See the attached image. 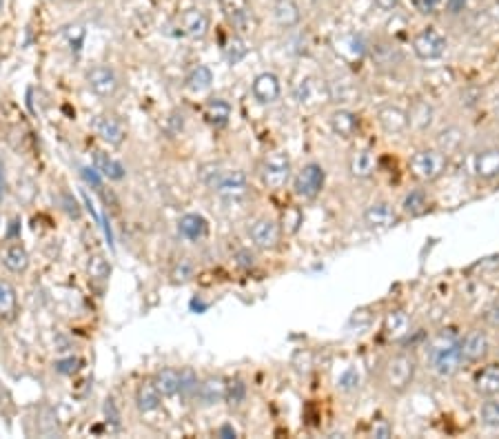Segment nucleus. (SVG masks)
I'll list each match as a JSON object with an SVG mask.
<instances>
[{
  "instance_id": "6e6d98bb",
  "label": "nucleus",
  "mask_w": 499,
  "mask_h": 439,
  "mask_svg": "<svg viewBox=\"0 0 499 439\" xmlns=\"http://www.w3.org/2000/svg\"><path fill=\"white\" fill-rule=\"evenodd\" d=\"M399 5V0H375V7L382 11H393Z\"/></svg>"
},
{
  "instance_id": "dca6fc26",
  "label": "nucleus",
  "mask_w": 499,
  "mask_h": 439,
  "mask_svg": "<svg viewBox=\"0 0 499 439\" xmlns=\"http://www.w3.org/2000/svg\"><path fill=\"white\" fill-rule=\"evenodd\" d=\"M93 131L100 140H105L111 147H120L127 138V131H125L122 122L113 115H96Z\"/></svg>"
},
{
  "instance_id": "de8ad7c7",
  "label": "nucleus",
  "mask_w": 499,
  "mask_h": 439,
  "mask_svg": "<svg viewBox=\"0 0 499 439\" xmlns=\"http://www.w3.org/2000/svg\"><path fill=\"white\" fill-rule=\"evenodd\" d=\"M182 129H185V115L182 113H171L166 118V131H169L171 136H178Z\"/></svg>"
},
{
  "instance_id": "8fccbe9b",
  "label": "nucleus",
  "mask_w": 499,
  "mask_h": 439,
  "mask_svg": "<svg viewBox=\"0 0 499 439\" xmlns=\"http://www.w3.org/2000/svg\"><path fill=\"white\" fill-rule=\"evenodd\" d=\"M371 433H373V437L386 439V437L393 435V428H391V424H389L386 419H377L375 424H373V428H371Z\"/></svg>"
},
{
  "instance_id": "f8f14e48",
  "label": "nucleus",
  "mask_w": 499,
  "mask_h": 439,
  "mask_svg": "<svg viewBox=\"0 0 499 439\" xmlns=\"http://www.w3.org/2000/svg\"><path fill=\"white\" fill-rule=\"evenodd\" d=\"M248 238H251V242L258 249H264V251L275 249L280 242V224L271 217H260L251 224V229H248Z\"/></svg>"
},
{
  "instance_id": "0eeeda50",
  "label": "nucleus",
  "mask_w": 499,
  "mask_h": 439,
  "mask_svg": "<svg viewBox=\"0 0 499 439\" xmlns=\"http://www.w3.org/2000/svg\"><path fill=\"white\" fill-rule=\"evenodd\" d=\"M85 80H87V87L96 96H100V98H111V96L118 93V89H120L118 74H115L111 67H107V64L91 67V69L87 72V76H85Z\"/></svg>"
},
{
  "instance_id": "f257e3e1",
  "label": "nucleus",
  "mask_w": 499,
  "mask_h": 439,
  "mask_svg": "<svg viewBox=\"0 0 499 439\" xmlns=\"http://www.w3.org/2000/svg\"><path fill=\"white\" fill-rule=\"evenodd\" d=\"M459 340L461 337L455 331L444 329V331H437L424 344L426 364H428V368L432 370V373H437L440 377H453L457 370L464 366Z\"/></svg>"
},
{
  "instance_id": "a211bd4d",
  "label": "nucleus",
  "mask_w": 499,
  "mask_h": 439,
  "mask_svg": "<svg viewBox=\"0 0 499 439\" xmlns=\"http://www.w3.org/2000/svg\"><path fill=\"white\" fill-rule=\"evenodd\" d=\"M375 169H377V156L371 147H360L348 158V171L357 180L371 178L375 173Z\"/></svg>"
},
{
  "instance_id": "79ce46f5",
  "label": "nucleus",
  "mask_w": 499,
  "mask_h": 439,
  "mask_svg": "<svg viewBox=\"0 0 499 439\" xmlns=\"http://www.w3.org/2000/svg\"><path fill=\"white\" fill-rule=\"evenodd\" d=\"M338 388L344 393H351V391H357L360 388V373L357 368H346L344 373L340 375L338 380Z\"/></svg>"
},
{
  "instance_id": "c9c22d12",
  "label": "nucleus",
  "mask_w": 499,
  "mask_h": 439,
  "mask_svg": "<svg viewBox=\"0 0 499 439\" xmlns=\"http://www.w3.org/2000/svg\"><path fill=\"white\" fill-rule=\"evenodd\" d=\"M87 273H89L91 282L103 284L111 275V264H109V260L103 256V253H96V256H91L89 262H87Z\"/></svg>"
},
{
  "instance_id": "72a5a7b5",
  "label": "nucleus",
  "mask_w": 499,
  "mask_h": 439,
  "mask_svg": "<svg viewBox=\"0 0 499 439\" xmlns=\"http://www.w3.org/2000/svg\"><path fill=\"white\" fill-rule=\"evenodd\" d=\"M185 84H187V89L193 91V93L207 91L213 84V72L209 69L207 64H197V67H193V69L187 74Z\"/></svg>"
},
{
  "instance_id": "1a4fd4ad",
  "label": "nucleus",
  "mask_w": 499,
  "mask_h": 439,
  "mask_svg": "<svg viewBox=\"0 0 499 439\" xmlns=\"http://www.w3.org/2000/svg\"><path fill=\"white\" fill-rule=\"evenodd\" d=\"M364 224L371 231H386L397 224V211L389 200H373L364 209Z\"/></svg>"
},
{
  "instance_id": "a18cd8bd",
  "label": "nucleus",
  "mask_w": 499,
  "mask_h": 439,
  "mask_svg": "<svg viewBox=\"0 0 499 439\" xmlns=\"http://www.w3.org/2000/svg\"><path fill=\"white\" fill-rule=\"evenodd\" d=\"M56 370L60 375H74V373H78V368L82 366V360H78V358H64V360H58L56 364Z\"/></svg>"
},
{
  "instance_id": "393cba45",
  "label": "nucleus",
  "mask_w": 499,
  "mask_h": 439,
  "mask_svg": "<svg viewBox=\"0 0 499 439\" xmlns=\"http://www.w3.org/2000/svg\"><path fill=\"white\" fill-rule=\"evenodd\" d=\"M326 87H328V103H338V105L355 103L357 87L351 78H333L326 82Z\"/></svg>"
},
{
  "instance_id": "6e6552de",
  "label": "nucleus",
  "mask_w": 499,
  "mask_h": 439,
  "mask_svg": "<svg viewBox=\"0 0 499 439\" xmlns=\"http://www.w3.org/2000/svg\"><path fill=\"white\" fill-rule=\"evenodd\" d=\"M459 346L464 364H479L491 353V337L484 329H471L459 340Z\"/></svg>"
},
{
  "instance_id": "ddd939ff",
  "label": "nucleus",
  "mask_w": 499,
  "mask_h": 439,
  "mask_svg": "<svg viewBox=\"0 0 499 439\" xmlns=\"http://www.w3.org/2000/svg\"><path fill=\"white\" fill-rule=\"evenodd\" d=\"M295 100H297L299 105H304V107L328 103V87H326V82L320 80V78H313V76L304 78L295 87Z\"/></svg>"
},
{
  "instance_id": "a878e982",
  "label": "nucleus",
  "mask_w": 499,
  "mask_h": 439,
  "mask_svg": "<svg viewBox=\"0 0 499 439\" xmlns=\"http://www.w3.org/2000/svg\"><path fill=\"white\" fill-rule=\"evenodd\" d=\"M182 29L191 38H205L209 31V16L202 9H187L182 13Z\"/></svg>"
},
{
  "instance_id": "aec40b11",
  "label": "nucleus",
  "mask_w": 499,
  "mask_h": 439,
  "mask_svg": "<svg viewBox=\"0 0 499 439\" xmlns=\"http://www.w3.org/2000/svg\"><path fill=\"white\" fill-rule=\"evenodd\" d=\"M226 386L229 382L220 375H209L207 380L200 382V388H197V399L202 406H215V404H220L222 399H226Z\"/></svg>"
},
{
  "instance_id": "13d9d810",
  "label": "nucleus",
  "mask_w": 499,
  "mask_h": 439,
  "mask_svg": "<svg viewBox=\"0 0 499 439\" xmlns=\"http://www.w3.org/2000/svg\"><path fill=\"white\" fill-rule=\"evenodd\" d=\"M218 435H220V437H236V431H233V426L224 424V426L218 428Z\"/></svg>"
},
{
  "instance_id": "37998d69",
  "label": "nucleus",
  "mask_w": 499,
  "mask_h": 439,
  "mask_svg": "<svg viewBox=\"0 0 499 439\" xmlns=\"http://www.w3.org/2000/svg\"><path fill=\"white\" fill-rule=\"evenodd\" d=\"M171 278H173V282H176V284H178V282L182 284V282L191 280V278H193V262H191L189 258H182V260L173 266Z\"/></svg>"
},
{
  "instance_id": "09e8293b",
  "label": "nucleus",
  "mask_w": 499,
  "mask_h": 439,
  "mask_svg": "<svg viewBox=\"0 0 499 439\" xmlns=\"http://www.w3.org/2000/svg\"><path fill=\"white\" fill-rule=\"evenodd\" d=\"M60 202H62V209L67 211V213H69L71 217H80V205H78V202L74 200V195H69V193H62L60 195Z\"/></svg>"
},
{
  "instance_id": "c85d7f7f",
  "label": "nucleus",
  "mask_w": 499,
  "mask_h": 439,
  "mask_svg": "<svg viewBox=\"0 0 499 439\" xmlns=\"http://www.w3.org/2000/svg\"><path fill=\"white\" fill-rule=\"evenodd\" d=\"M160 401H162V395L158 393V388L151 382H142L136 391V406L140 413H154L160 409Z\"/></svg>"
},
{
  "instance_id": "2eb2a0df",
  "label": "nucleus",
  "mask_w": 499,
  "mask_h": 439,
  "mask_svg": "<svg viewBox=\"0 0 499 439\" xmlns=\"http://www.w3.org/2000/svg\"><path fill=\"white\" fill-rule=\"evenodd\" d=\"M215 193H218L222 200L226 202H238L248 193V180L244 171H226L220 180V184L215 187Z\"/></svg>"
},
{
  "instance_id": "20e7f679",
  "label": "nucleus",
  "mask_w": 499,
  "mask_h": 439,
  "mask_svg": "<svg viewBox=\"0 0 499 439\" xmlns=\"http://www.w3.org/2000/svg\"><path fill=\"white\" fill-rule=\"evenodd\" d=\"M260 180L269 191L285 189L291 180V158L287 151H271L260 164Z\"/></svg>"
},
{
  "instance_id": "c756f323",
  "label": "nucleus",
  "mask_w": 499,
  "mask_h": 439,
  "mask_svg": "<svg viewBox=\"0 0 499 439\" xmlns=\"http://www.w3.org/2000/svg\"><path fill=\"white\" fill-rule=\"evenodd\" d=\"M93 166L98 169V173L105 176L107 180H122L127 176V169L115 158L105 154V151H96L93 154Z\"/></svg>"
},
{
  "instance_id": "5701e85b",
  "label": "nucleus",
  "mask_w": 499,
  "mask_h": 439,
  "mask_svg": "<svg viewBox=\"0 0 499 439\" xmlns=\"http://www.w3.org/2000/svg\"><path fill=\"white\" fill-rule=\"evenodd\" d=\"M435 122V107H432L428 100L418 98L408 109V125L415 131H428Z\"/></svg>"
},
{
  "instance_id": "9d476101",
  "label": "nucleus",
  "mask_w": 499,
  "mask_h": 439,
  "mask_svg": "<svg viewBox=\"0 0 499 439\" xmlns=\"http://www.w3.org/2000/svg\"><path fill=\"white\" fill-rule=\"evenodd\" d=\"M413 329V319L408 315L406 309H391L384 315V324H382V331H384V337L391 342H402L411 335Z\"/></svg>"
},
{
  "instance_id": "4be33fe9",
  "label": "nucleus",
  "mask_w": 499,
  "mask_h": 439,
  "mask_svg": "<svg viewBox=\"0 0 499 439\" xmlns=\"http://www.w3.org/2000/svg\"><path fill=\"white\" fill-rule=\"evenodd\" d=\"M253 98L258 100L260 105H271L275 103V100L280 98L282 93V87H280V78L271 72H264L260 74L256 80H253Z\"/></svg>"
},
{
  "instance_id": "412c9836",
  "label": "nucleus",
  "mask_w": 499,
  "mask_h": 439,
  "mask_svg": "<svg viewBox=\"0 0 499 439\" xmlns=\"http://www.w3.org/2000/svg\"><path fill=\"white\" fill-rule=\"evenodd\" d=\"M473 171L479 180L499 178V147L481 149L473 158Z\"/></svg>"
},
{
  "instance_id": "3c124183",
  "label": "nucleus",
  "mask_w": 499,
  "mask_h": 439,
  "mask_svg": "<svg viewBox=\"0 0 499 439\" xmlns=\"http://www.w3.org/2000/svg\"><path fill=\"white\" fill-rule=\"evenodd\" d=\"M236 264L240 266V268H251L253 264H256V256L248 249H242V251H238L236 253Z\"/></svg>"
},
{
  "instance_id": "423d86ee",
  "label": "nucleus",
  "mask_w": 499,
  "mask_h": 439,
  "mask_svg": "<svg viewBox=\"0 0 499 439\" xmlns=\"http://www.w3.org/2000/svg\"><path fill=\"white\" fill-rule=\"evenodd\" d=\"M448 49V40L435 27H426L413 38V52L420 60H440Z\"/></svg>"
},
{
  "instance_id": "e433bc0d",
  "label": "nucleus",
  "mask_w": 499,
  "mask_h": 439,
  "mask_svg": "<svg viewBox=\"0 0 499 439\" xmlns=\"http://www.w3.org/2000/svg\"><path fill=\"white\" fill-rule=\"evenodd\" d=\"M226 171L222 169V164L220 162H205L202 166L197 169V178H200V182L205 184V187H209V189H213L215 191V187H218L220 184V180H222V176H224Z\"/></svg>"
},
{
  "instance_id": "2f4dec72",
  "label": "nucleus",
  "mask_w": 499,
  "mask_h": 439,
  "mask_svg": "<svg viewBox=\"0 0 499 439\" xmlns=\"http://www.w3.org/2000/svg\"><path fill=\"white\" fill-rule=\"evenodd\" d=\"M3 264L11 273H25L29 266V253L23 244H9L3 253Z\"/></svg>"
},
{
  "instance_id": "58836bf2",
  "label": "nucleus",
  "mask_w": 499,
  "mask_h": 439,
  "mask_svg": "<svg viewBox=\"0 0 499 439\" xmlns=\"http://www.w3.org/2000/svg\"><path fill=\"white\" fill-rule=\"evenodd\" d=\"M197 388H200V380L195 375L193 368H182L180 370V395L185 399H191L197 395Z\"/></svg>"
},
{
  "instance_id": "b1692460",
  "label": "nucleus",
  "mask_w": 499,
  "mask_h": 439,
  "mask_svg": "<svg viewBox=\"0 0 499 439\" xmlns=\"http://www.w3.org/2000/svg\"><path fill=\"white\" fill-rule=\"evenodd\" d=\"M178 233H180L185 240H189V242L205 240L207 233H209V222H207L202 215H197V213H187V215L180 217Z\"/></svg>"
},
{
  "instance_id": "bf43d9fd",
  "label": "nucleus",
  "mask_w": 499,
  "mask_h": 439,
  "mask_svg": "<svg viewBox=\"0 0 499 439\" xmlns=\"http://www.w3.org/2000/svg\"><path fill=\"white\" fill-rule=\"evenodd\" d=\"M5 193V176H3V164H0V198Z\"/></svg>"
},
{
  "instance_id": "cd10ccee",
  "label": "nucleus",
  "mask_w": 499,
  "mask_h": 439,
  "mask_svg": "<svg viewBox=\"0 0 499 439\" xmlns=\"http://www.w3.org/2000/svg\"><path fill=\"white\" fill-rule=\"evenodd\" d=\"M205 118H207V122L211 127L222 129L231 120V105L222 98H211L209 103L205 105Z\"/></svg>"
},
{
  "instance_id": "5fc2aeb1",
  "label": "nucleus",
  "mask_w": 499,
  "mask_h": 439,
  "mask_svg": "<svg viewBox=\"0 0 499 439\" xmlns=\"http://www.w3.org/2000/svg\"><path fill=\"white\" fill-rule=\"evenodd\" d=\"M466 7V0H446V9L451 13H459Z\"/></svg>"
},
{
  "instance_id": "9b49d317",
  "label": "nucleus",
  "mask_w": 499,
  "mask_h": 439,
  "mask_svg": "<svg viewBox=\"0 0 499 439\" xmlns=\"http://www.w3.org/2000/svg\"><path fill=\"white\" fill-rule=\"evenodd\" d=\"M377 122L391 136H397V133H404L411 125H408V111L399 105L386 103L377 109Z\"/></svg>"
},
{
  "instance_id": "4d7b16f0",
  "label": "nucleus",
  "mask_w": 499,
  "mask_h": 439,
  "mask_svg": "<svg viewBox=\"0 0 499 439\" xmlns=\"http://www.w3.org/2000/svg\"><path fill=\"white\" fill-rule=\"evenodd\" d=\"M486 319H488L491 326H497V329H499V307H493V309L486 313Z\"/></svg>"
},
{
  "instance_id": "6ab92c4d",
  "label": "nucleus",
  "mask_w": 499,
  "mask_h": 439,
  "mask_svg": "<svg viewBox=\"0 0 499 439\" xmlns=\"http://www.w3.org/2000/svg\"><path fill=\"white\" fill-rule=\"evenodd\" d=\"M473 388L479 397H497L499 395V364H486L473 375Z\"/></svg>"
},
{
  "instance_id": "f704fd0d",
  "label": "nucleus",
  "mask_w": 499,
  "mask_h": 439,
  "mask_svg": "<svg viewBox=\"0 0 499 439\" xmlns=\"http://www.w3.org/2000/svg\"><path fill=\"white\" fill-rule=\"evenodd\" d=\"M18 311V295L9 282H0V319H11Z\"/></svg>"
},
{
  "instance_id": "bb28decb",
  "label": "nucleus",
  "mask_w": 499,
  "mask_h": 439,
  "mask_svg": "<svg viewBox=\"0 0 499 439\" xmlns=\"http://www.w3.org/2000/svg\"><path fill=\"white\" fill-rule=\"evenodd\" d=\"M273 18L280 27L293 29L299 25V7L295 5V0H275L273 3Z\"/></svg>"
},
{
  "instance_id": "680f3d73",
  "label": "nucleus",
  "mask_w": 499,
  "mask_h": 439,
  "mask_svg": "<svg viewBox=\"0 0 499 439\" xmlns=\"http://www.w3.org/2000/svg\"><path fill=\"white\" fill-rule=\"evenodd\" d=\"M69 3H80V0H69Z\"/></svg>"
},
{
  "instance_id": "39448f33",
  "label": "nucleus",
  "mask_w": 499,
  "mask_h": 439,
  "mask_svg": "<svg viewBox=\"0 0 499 439\" xmlns=\"http://www.w3.org/2000/svg\"><path fill=\"white\" fill-rule=\"evenodd\" d=\"M324 182H326L324 166L318 164V162H309L295 173L293 191H295L297 198H302V200H315L322 193Z\"/></svg>"
},
{
  "instance_id": "4c0bfd02",
  "label": "nucleus",
  "mask_w": 499,
  "mask_h": 439,
  "mask_svg": "<svg viewBox=\"0 0 499 439\" xmlns=\"http://www.w3.org/2000/svg\"><path fill=\"white\" fill-rule=\"evenodd\" d=\"M440 149L444 154H451V151H457L464 142V131L457 129V127H446L444 131H440Z\"/></svg>"
},
{
  "instance_id": "603ef678",
  "label": "nucleus",
  "mask_w": 499,
  "mask_h": 439,
  "mask_svg": "<svg viewBox=\"0 0 499 439\" xmlns=\"http://www.w3.org/2000/svg\"><path fill=\"white\" fill-rule=\"evenodd\" d=\"M82 178L87 184H91L93 189H100V178H98V169H82Z\"/></svg>"
},
{
  "instance_id": "49530a36",
  "label": "nucleus",
  "mask_w": 499,
  "mask_h": 439,
  "mask_svg": "<svg viewBox=\"0 0 499 439\" xmlns=\"http://www.w3.org/2000/svg\"><path fill=\"white\" fill-rule=\"evenodd\" d=\"M105 417L113 426H120V411H118V404H115L113 397H107V401H105Z\"/></svg>"
},
{
  "instance_id": "052dcab7",
  "label": "nucleus",
  "mask_w": 499,
  "mask_h": 439,
  "mask_svg": "<svg viewBox=\"0 0 499 439\" xmlns=\"http://www.w3.org/2000/svg\"><path fill=\"white\" fill-rule=\"evenodd\" d=\"M3 7H5V0H0V11H3Z\"/></svg>"
},
{
  "instance_id": "c03bdc74",
  "label": "nucleus",
  "mask_w": 499,
  "mask_h": 439,
  "mask_svg": "<svg viewBox=\"0 0 499 439\" xmlns=\"http://www.w3.org/2000/svg\"><path fill=\"white\" fill-rule=\"evenodd\" d=\"M244 397H246V386H244V382H240V380L229 382V386H226V401H229V404H242Z\"/></svg>"
},
{
  "instance_id": "f03ea898",
  "label": "nucleus",
  "mask_w": 499,
  "mask_h": 439,
  "mask_svg": "<svg viewBox=\"0 0 499 439\" xmlns=\"http://www.w3.org/2000/svg\"><path fill=\"white\" fill-rule=\"evenodd\" d=\"M420 360L413 350H397L384 360L379 370V384L389 395H404L418 377Z\"/></svg>"
},
{
  "instance_id": "a19ab883",
  "label": "nucleus",
  "mask_w": 499,
  "mask_h": 439,
  "mask_svg": "<svg viewBox=\"0 0 499 439\" xmlns=\"http://www.w3.org/2000/svg\"><path fill=\"white\" fill-rule=\"evenodd\" d=\"M246 54H248V47H246V42L240 36H233L229 40V45L224 47V56H226V60L231 64H238L240 60H244Z\"/></svg>"
},
{
  "instance_id": "ea45409f",
  "label": "nucleus",
  "mask_w": 499,
  "mask_h": 439,
  "mask_svg": "<svg viewBox=\"0 0 499 439\" xmlns=\"http://www.w3.org/2000/svg\"><path fill=\"white\" fill-rule=\"evenodd\" d=\"M479 421L486 428H499V401H493V397H488V401L481 404Z\"/></svg>"
},
{
  "instance_id": "864d4df0",
  "label": "nucleus",
  "mask_w": 499,
  "mask_h": 439,
  "mask_svg": "<svg viewBox=\"0 0 499 439\" xmlns=\"http://www.w3.org/2000/svg\"><path fill=\"white\" fill-rule=\"evenodd\" d=\"M442 0H415V5H418V9L422 13H432L437 7H440Z\"/></svg>"
},
{
  "instance_id": "473e14b6",
  "label": "nucleus",
  "mask_w": 499,
  "mask_h": 439,
  "mask_svg": "<svg viewBox=\"0 0 499 439\" xmlns=\"http://www.w3.org/2000/svg\"><path fill=\"white\" fill-rule=\"evenodd\" d=\"M154 384L162 397H173L180 393V370L176 368H162L156 373Z\"/></svg>"
},
{
  "instance_id": "7c9ffc66",
  "label": "nucleus",
  "mask_w": 499,
  "mask_h": 439,
  "mask_svg": "<svg viewBox=\"0 0 499 439\" xmlns=\"http://www.w3.org/2000/svg\"><path fill=\"white\" fill-rule=\"evenodd\" d=\"M430 209V198L426 193V189H411L404 200H402V213L418 217L422 213H426Z\"/></svg>"
},
{
  "instance_id": "4468645a",
  "label": "nucleus",
  "mask_w": 499,
  "mask_h": 439,
  "mask_svg": "<svg viewBox=\"0 0 499 439\" xmlns=\"http://www.w3.org/2000/svg\"><path fill=\"white\" fill-rule=\"evenodd\" d=\"M328 125H331V131L335 133L338 138L351 140V138L357 136V131H360V115L351 109L340 107L328 115Z\"/></svg>"
},
{
  "instance_id": "f3484780",
  "label": "nucleus",
  "mask_w": 499,
  "mask_h": 439,
  "mask_svg": "<svg viewBox=\"0 0 499 439\" xmlns=\"http://www.w3.org/2000/svg\"><path fill=\"white\" fill-rule=\"evenodd\" d=\"M371 60L379 72H395L404 62V56L393 42H375L371 45Z\"/></svg>"
},
{
  "instance_id": "7ed1b4c3",
  "label": "nucleus",
  "mask_w": 499,
  "mask_h": 439,
  "mask_svg": "<svg viewBox=\"0 0 499 439\" xmlns=\"http://www.w3.org/2000/svg\"><path fill=\"white\" fill-rule=\"evenodd\" d=\"M446 166H448V158L437 147H422L408 158L411 176L424 184L440 180L446 171Z\"/></svg>"
}]
</instances>
